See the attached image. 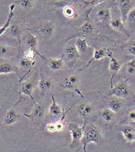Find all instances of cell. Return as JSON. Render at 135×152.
<instances>
[{"label": "cell", "mask_w": 135, "mask_h": 152, "mask_svg": "<svg viewBox=\"0 0 135 152\" xmlns=\"http://www.w3.org/2000/svg\"><path fill=\"white\" fill-rule=\"evenodd\" d=\"M103 140V137L100 128L95 123L85 124L84 132L81 140L83 152H86V147L88 144L94 143L99 144Z\"/></svg>", "instance_id": "cell-1"}, {"label": "cell", "mask_w": 135, "mask_h": 152, "mask_svg": "<svg viewBox=\"0 0 135 152\" xmlns=\"http://www.w3.org/2000/svg\"><path fill=\"white\" fill-rule=\"evenodd\" d=\"M85 124L86 123H84L82 127H80L75 123H70L69 124V128L72 137V140L69 145L71 149L77 148L81 143V140L83 135L84 129Z\"/></svg>", "instance_id": "cell-2"}, {"label": "cell", "mask_w": 135, "mask_h": 152, "mask_svg": "<svg viewBox=\"0 0 135 152\" xmlns=\"http://www.w3.org/2000/svg\"><path fill=\"white\" fill-rule=\"evenodd\" d=\"M131 89L127 80H123L119 82L111 88V94L112 96L123 98L129 95Z\"/></svg>", "instance_id": "cell-3"}, {"label": "cell", "mask_w": 135, "mask_h": 152, "mask_svg": "<svg viewBox=\"0 0 135 152\" xmlns=\"http://www.w3.org/2000/svg\"><path fill=\"white\" fill-rule=\"evenodd\" d=\"M55 30V26L54 22L53 21H47L36 27L34 31L45 37L51 38L54 34Z\"/></svg>", "instance_id": "cell-4"}, {"label": "cell", "mask_w": 135, "mask_h": 152, "mask_svg": "<svg viewBox=\"0 0 135 152\" xmlns=\"http://www.w3.org/2000/svg\"><path fill=\"white\" fill-rule=\"evenodd\" d=\"M117 6L120 13V16L123 20V23H126V18L129 12L134 7V1L124 0L117 1Z\"/></svg>", "instance_id": "cell-5"}, {"label": "cell", "mask_w": 135, "mask_h": 152, "mask_svg": "<svg viewBox=\"0 0 135 152\" xmlns=\"http://www.w3.org/2000/svg\"><path fill=\"white\" fill-rule=\"evenodd\" d=\"M78 77L75 75H70L64 78L62 81V86L65 88L72 90L75 92L77 93L79 95L84 97L81 91L77 87Z\"/></svg>", "instance_id": "cell-6"}, {"label": "cell", "mask_w": 135, "mask_h": 152, "mask_svg": "<svg viewBox=\"0 0 135 152\" xmlns=\"http://www.w3.org/2000/svg\"><path fill=\"white\" fill-rule=\"evenodd\" d=\"M110 25L114 30L123 33L128 37L130 36L120 15H115L114 16H111L110 20Z\"/></svg>", "instance_id": "cell-7"}, {"label": "cell", "mask_w": 135, "mask_h": 152, "mask_svg": "<svg viewBox=\"0 0 135 152\" xmlns=\"http://www.w3.org/2000/svg\"><path fill=\"white\" fill-rule=\"evenodd\" d=\"M34 88V83L32 81H26L22 83L19 86V93L20 96L22 94L28 96L31 98L34 104L36 105L37 103L35 101L33 96V91Z\"/></svg>", "instance_id": "cell-8"}, {"label": "cell", "mask_w": 135, "mask_h": 152, "mask_svg": "<svg viewBox=\"0 0 135 152\" xmlns=\"http://www.w3.org/2000/svg\"><path fill=\"white\" fill-rule=\"evenodd\" d=\"M113 53L112 50L111 48H96L95 49L93 57L91 60L87 64V66H89L94 61H99L104 59Z\"/></svg>", "instance_id": "cell-9"}, {"label": "cell", "mask_w": 135, "mask_h": 152, "mask_svg": "<svg viewBox=\"0 0 135 152\" xmlns=\"http://www.w3.org/2000/svg\"><path fill=\"white\" fill-rule=\"evenodd\" d=\"M124 101L123 98H121L112 96L111 97L109 98V108L114 113H118L120 111H121L124 106Z\"/></svg>", "instance_id": "cell-10"}, {"label": "cell", "mask_w": 135, "mask_h": 152, "mask_svg": "<svg viewBox=\"0 0 135 152\" xmlns=\"http://www.w3.org/2000/svg\"><path fill=\"white\" fill-rule=\"evenodd\" d=\"M20 117V114L16 110L11 109L7 111L4 117V121L5 124L11 126L15 124Z\"/></svg>", "instance_id": "cell-11"}, {"label": "cell", "mask_w": 135, "mask_h": 152, "mask_svg": "<svg viewBox=\"0 0 135 152\" xmlns=\"http://www.w3.org/2000/svg\"><path fill=\"white\" fill-rule=\"evenodd\" d=\"M121 131L124 139L128 143H131L135 141V129L132 126L126 125Z\"/></svg>", "instance_id": "cell-12"}, {"label": "cell", "mask_w": 135, "mask_h": 152, "mask_svg": "<svg viewBox=\"0 0 135 152\" xmlns=\"http://www.w3.org/2000/svg\"><path fill=\"white\" fill-rule=\"evenodd\" d=\"M77 111L80 115L82 117H86L92 113L93 107L90 103H82L78 106Z\"/></svg>", "instance_id": "cell-13"}, {"label": "cell", "mask_w": 135, "mask_h": 152, "mask_svg": "<svg viewBox=\"0 0 135 152\" xmlns=\"http://www.w3.org/2000/svg\"><path fill=\"white\" fill-rule=\"evenodd\" d=\"M96 16L101 22H109L111 18L110 8L103 7L99 9L96 12Z\"/></svg>", "instance_id": "cell-14"}, {"label": "cell", "mask_w": 135, "mask_h": 152, "mask_svg": "<svg viewBox=\"0 0 135 152\" xmlns=\"http://www.w3.org/2000/svg\"><path fill=\"white\" fill-rule=\"evenodd\" d=\"M65 55L69 59H75L80 57V53L78 51L75 44H69L65 50Z\"/></svg>", "instance_id": "cell-15"}, {"label": "cell", "mask_w": 135, "mask_h": 152, "mask_svg": "<svg viewBox=\"0 0 135 152\" xmlns=\"http://www.w3.org/2000/svg\"><path fill=\"white\" fill-rule=\"evenodd\" d=\"M27 45L29 47V50L34 52L35 54H37L41 58L44 59V57L40 54V53L38 51V39L37 37L32 34H30L27 37Z\"/></svg>", "instance_id": "cell-16"}, {"label": "cell", "mask_w": 135, "mask_h": 152, "mask_svg": "<svg viewBox=\"0 0 135 152\" xmlns=\"http://www.w3.org/2000/svg\"><path fill=\"white\" fill-rule=\"evenodd\" d=\"M64 53L61 55V56L59 59H50L48 62L49 69L52 71H59L63 69L64 66L63 62Z\"/></svg>", "instance_id": "cell-17"}, {"label": "cell", "mask_w": 135, "mask_h": 152, "mask_svg": "<svg viewBox=\"0 0 135 152\" xmlns=\"http://www.w3.org/2000/svg\"><path fill=\"white\" fill-rule=\"evenodd\" d=\"M44 108L36 104L34 106V109L31 111V112L29 114H25V115L33 120H39L44 115Z\"/></svg>", "instance_id": "cell-18"}, {"label": "cell", "mask_w": 135, "mask_h": 152, "mask_svg": "<svg viewBox=\"0 0 135 152\" xmlns=\"http://www.w3.org/2000/svg\"><path fill=\"white\" fill-rule=\"evenodd\" d=\"M109 58L110 59L109 64V69L111 73L115 75L118 73L121 70L122 64L120 63L117 58L113 56L112 54L110 55Z\"/></svg>", "instance_id": "cell-19"}, {"label": "cell", "mask_w": 135, "mask_h": 152, "mask_svg": "<svg viewBox=\"0 0 135 152\" xmlns=\"http://www.w3.org/2000/svg\"><path fill=\"white\" fill-rule=\"evenodd\" d=\"M8 34L12 37L17 38L20 42V38L22 34V30L20 26L18 24H12L8 28Z\"/></svg>", "instance_id": "cell-20"}, {"label": "cell", "mask_w": 135, "mask_h": 152, "mask_svg": "<svg viewBox=\"0 0 135 152\" xmlns=\"http://www.w3.org/2000/svg\"><path fill=\"white\" fill-rule=\"evenodd\" d=\"M75 45L80 53H85L89 50L90 47L86 42V39L84 37H78L75 41Z\"/></svg>", "instance_id": "cell-21"}, {"label": "cell", "mask_w": 135, "mask_h": 152, "mask_svg": "<svg viewBox=\"0 0 135 152\" xmlns=\"http://www.w3.org/2000/svg\"><path fill=\"white\" fill-rule=\"evenodd\" d=\"M17 68L12 64L5 62L0 64V75L16 73Z\"/></svg>", "instance_id": "cell-22"}, {"label": "cell", "mask_w": 135, "mask_h": 152, "mask_svg": "<svg viewBox=\"0 0 135 152\" xmlns=\"http://www.w3.org/2000/svg\"><path fill=\"white\" fill-rule=\"evenodd\" d=\"M89 13H88L87 19L85 23L80 27V31L86 35L91 34L94 30V26L89 19Z\"/></svg>", "instance_id": "cell-23"}, {"label": "cell", "mask_w": 135, "mask_h": 152, "mask_svg": "<svg viewBox=\"0 0 135 152\" xmlns=\"http://www.w3.org/2000/svg\"><path fill=\"white\" fill-rule=\"evenodd\" d=\"M15 4H11L9 7V12L8 15V19L5 23V25L0 28V36H1L11 25V20L12 19L13 17L15 15Z\"/></svg>", "instance_id": "cell-24"}, {"label": "cell", "mask_w": 135, "mask_h": 152, "mask_svg": "<svg viewBox=\"0 0 135 152\" xmlns=\"http://www.w3.org/2000/svg\"><path fill=\"white\" fill-rule=\"evenodd\" d=\"M53 86L52 80L48 78H41L38 82V87L42 91H46L51 89Z\"/></svg>", "instance_id": "cell-25"}, {"label": "cell", "mask_w": 135, "mask_h": 152, "mask_svg": "<svg viewBox=\"0 0 135 152\" xmlns=\"http://www.w3.org/2000/svg\"><path fill=\"white\" fill-rule=\"evenodd\" d=\"M52 103L49 107L50 113L53 115H59L61 113V107L56 103V101L52 95Z\"/></svg>", "instance_id": "cell-26"}, {"label": "cell", "mask_w": 135, "mask_h": 152, "mask_svg": "<svg viewBox=\"0 0 135 152\" xmlns=\"http://www.w3.org/2000/svg\"><path fill=\"white\" fill-rule=\"evenodd\" d=\"M101 117L104 121L109 123L112 120L114 117V113L109 108L106 107L101 111Z\"/></svg>", "instance_id": "cell-27"}, {"label": "cell", "mask_w": 135, "mask_h": 152, "mask_svg": "<svg viewBox=\"0 0 135 152\" xmlns=\"http://www.w3.org/2000/svg\"><path fill=\"white\" fill-rule=\"evenodd\" d=\"M14 51L15 49L11 47L5 45H0V58L8 56L12 54Z\"/></svg>", "instance_id": "cell-28"}, {"label": "cell", "mask_w": 135, "mask_h": 152, "mask_svg": "<svg viewBox=\"0 0 135 152\" xmlns=\"http://www.w3.org/2000/svg\"><path fill=\"white\" fill-rule=\"evenodd\" d=\"M63 12L67 18H73L75 15V8L72 5H67L63 8Z\"/></svg>", "instance_id": "cell-29"}, {"label": "cell", "mask_w": 135, "mask_h": 152, "mask_svg": "<svg viewBox=\"0 0 135 152\" xmlns=\"http://www.w3.org/2000/svg\"><path fill=\"white\" fill-rule=\"evenodd\" d=\"M20 7L24 10H28L33 7L35 1L31 0H21L17 1Z\"/></svg>", "instance_id": "cell-30"}, {"label": "cell", "mask_w": 135, "mask_h": 152, "mask_svg": "<svg viewBox=\"0 0 135 152\" xmlns=\"http://www.w3.org/2000/svg\"><path fill=\"white\" fill-rule=\"evenodd\" d=\"M135 59H131V61H128L126 64V72L129 75H134L135 73Z\"/></svg>", "instance_id": "cell-31"}, {"label": "cell", "mask_w": 135, "mask_h": 152, "mask_svg": "<svg viewBox=\"0 0 135 152\" xmlns=\"http://www.w3.org/2000/svg\"><path fill=\"white\" fill-rule=\"evenodd\" d=\"M126 23L130 25H135V9L134 8L128 13L126 18Z\"/></svg>", "instance_id": "cell-32"}, {"label": "cell", "mask_w": 135, "mask_h": 152, "mask_svg": "<svg viewBox=\"0 0 135 152\" xmlns=\"http://www.w3.org/2000/svg\"><path fill=\"white\" fill-rule=\"evenodd\" d=\"M81 3H82L83 5L85 6H93V7H95L96 5H98L99 4L104 2V1H79Z\"/></svg>", "instance_id": "cell-33"}, {"label": "cell", "mask_w": 135, "mask_h": 152, "mask_svg": "<svg viewBox=\"0 0 135 152\" xmlns=\"http://www.w3.org/2000/svg\"><path fill=\"white\" fill-rule=\"evenodd\" d=\"M33 62L32 59H30L28 58H26L25 57H23V58L22 59V60L20 61V64L22 66H23V67L25 68H27L30 67L33 64Z\"/></svg>", "instance_id": "cell-34"}, {"label": "cell", "mask_w": 135, "mask_h": 152, "mask_svg": "<svg viewBox=\"0 0 135 152\" xmlns=\"http://www.w3.org/2000/svg\"><path fill=\"white\" fill-rule=\"evenodd\" d=\"M55 126H56V131H61L63 129L64 127V124L63 123V121H59L58 122H57L56 123H55Z\"/></svg>", "instance_id": "cell-35"}, {"label": "cell", "mask_w": 135, "mask_h": 152, "mask_svg": "<svg viewBox=\"0 0 135 152\" xmlns=\"http://www.w3.org/2000/svg\"><path fill=\"white\" fill-rule=\"evenodd\" d=\"M128 52L130 54L132 55L133 56H135V44H134L133 45H132L131 44L128 45Z\"/></svg>", "instance_id": "cell-36"}, {"label": "cell", "mask_w": 135, "mask_h": 152, "mask_svg": "<svg viewBox=\"0 0 135 152\" xmlns=\"http://www.w3.org/2000/svg\"><path fill=\"white\" fill-rule=\"evenodd\" d=\"M47 129L50 131V132H55L57 131H56V126H55V123H50L48 124L47 126Z\"/></svg>", "instance_id": "cell-37"}, {"label": "cell", "mask_w": 135, "mask_h": 152, "mask_svg": "<svg viewBox=\"0 0 135 152\" xmlns=\"http://www.w3.org/2000/svg\"><path fill=\"white\" fill-rule=\"evenodd\" d=\"M129 117H130V118H131V119H132V120H134L135 118V112H134V111L131 112L129 113Z\"/></svg>", "instance_id": "cell-38"}, {"label": "cell", "mask_w": 135, "mask_h": 152, "mask_svg": "<svg viewBox=\"0 0 135 152\" xmlns=\"http://www.w3.org/2000/svg\"><path fill=\"white\" fill-rule=\"evenodd\" d=\"M1 27H0V28H1Z\"/></svg>", "instance_id": "cell-39"}]
</instances>
